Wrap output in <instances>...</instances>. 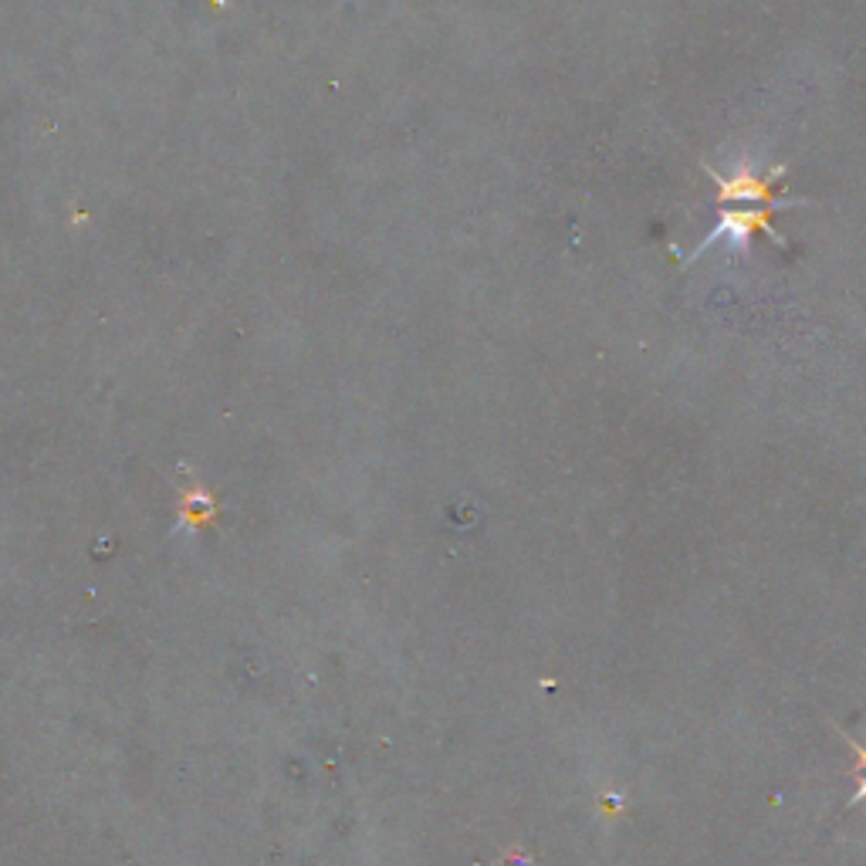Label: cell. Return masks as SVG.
I'll return each mask as SVG.
<instances>
[{"instance_id": "obj_1", "label": "cell", "mask_w": 866, "mask_h": 866, "mask_svg": "<svg viewBox=\"0 0 866 866\" xmlns=\"http://www.w3.org/2000/svg\"><path fill=\"white\" fill-rule=\"evenodd\" d=\"M782 167H775L772 173H758L748 163H738L731 173H715V183L721 190V203L735 207V203H755V207H796V203H778V187H782Z\"/></svg>"}, {"instance_id": "obj_2", "label": "cell", "mask_w": 866, "mask_h": 866, "mask_svg": "<svg viewBox=\"0 0 866 866\" xmlns=\"http://www.w3.org/2000/svg\"><path fill=\"white\" fill-rule=\"evenodd\" d=\"M778 207H751V210H725V217H721V223L707 233V238L697 245V251L687 258V265L690 261H697L700 255H704V248H715L718 241H728L735 251H745L748 248V241L755 238V233L762 230V233H768V238H775L778 245H782V238L772 230V213H775Z\"/></svg>"}]
</instances>
